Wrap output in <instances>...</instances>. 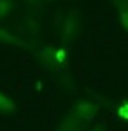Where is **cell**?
Returning <instances> with one entry per match:
<instances>
[{"label":"cell","instance_id":"7","mask_svg":"<svg viewBox=\"0 0 128 131\" xmlns=\"http://www.w3.org/2000/svg\"><path fill=\"white\" fill-rule=\"evenodd\" d=\"M53 60L58 61V63H63V60H65V51H63V49L53 51Z\"/></svg>","mask_w":128,"mask_h":131},{"label":"cell","instance_id":"1","mask_svg":"<svg viewBox=\"0 0 128 131\" xmlns=\"http://www.w3.org/2000/svg\"><path fill=\"white\" fill-rule=\"evenodd\" d=\"M95 112H97V107H95L93 103L83 101V103H77V105L74 107L72 115H76V117L81 119V121H91L93 115H95Z\"/></svg>","mask_w":128,"mask_h":131},{"label":"cell","instance_id":"4","mask_svg":"<svg viewBox=\"0 0 128 131\" xmlns=\"http://www.w3.org/2000/svg\"><path fill=\"white\" fill-rule=\"evenodd\" d=\"M16 108H18L16 103H12L5 94L0 93V110L2 112H16Z\"/></svg>","mask_w":128,"mask_h":131},{"label":"cell","instance_id":"3","mask_svg":"<svg viewBox=\"0 0 128 131\" xmlns=\"http://www.w3.org/2000/svg\"><path fill=\"white\" fill-rule=\"evenodd\" d=\"M76 26H77V19L70 14L69 18H67V21H65V25H63V39H65V40H69L70 37L74 35Z\"/></svg>","mask_w":128,"mask_h":131},{"label":"cell","instance_id":"5","mask_svg":"<svg viewBox=\"0 0 128 131\" xmlns=\"http://www.w3.org/2000/svg\"><path fill=\"white\" fill-rule=\"evenodd\" d=\"M11 9H12L11 0H0V19L7 16V14L11 12Z\"/></svg>","mask_w":128,"mask_h":131},{"label":"cell","instance_id":"2","mask_svg":"<svg viewBox=\"0 0 128 131\" xmlns=\"http://www.w3.org/2000/svg\"><path fill=\"white\" fill-rule=\"evenodd\" d=\"M81 119H77L76 115L70 114V117H67L65 121L61 122V126L58 128V131H79L81 129Z\"/></svg>","mask_w":128,"mask_h":131},{"label":"cell","instance_id":"8","mask_svg":"<svg viewBox=\"0 0 128 131\" xmlns=\"http://www.w3.org/2000/svg\"><path fill=\"white\" fill-rule=\"evenodd\" d=\"M119 21H121V26L128 31V10H121L119 12Z\"/></svg>","mask_w":128,"mask_h":131},{"label":"cell","instance_id":"6","mask_svg":"<svg viewBox=\"0 0 128 131\" xmlns=\"http://www.w3.org/2000/svg\"><path fill=\"white\" fill-rule=\"evenodd\" d=\"M0 40L2 42H11V44H12V42H16V37H12V35L7 33L5 30H0Z\"/></svg>","mask_w":128,"mask_h":131},{"label":"cell","instance_id":"9","mask_svg":"<svg viewBox=\"0 0 128 131\" xmlns=\"http://www.w3.org/2000/svg\"><path fill=\"white\" fill-rule=\"evenodd\" d=\"M114 2V5L119 9V12L121 10H128V0H112Z\"/></svg>","mask_w":128,"mask_h":131},{"label":"cell","instance_id":"10","mask_svg":"<svg viewBox=\"0 0 128 131\" xmlns=\"http://www.w3.org/2000/svg\"><path fill=\"white\" fill-rule=\"evenodd\" d=\"M93 131H104V129H100V128H97V129H93Z\"/></svg>","mask_w":128,"mask_h":131}]
</instances>
